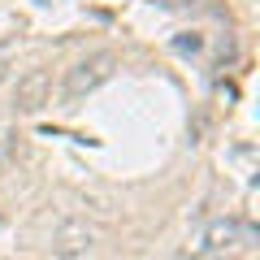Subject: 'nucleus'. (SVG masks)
<instances>
[{"label": "nucleus", "instance_id": "5", "mask_svg": "<svg viewBox=\"0 0 260 260\" xmlns=\"http://www.w3.org/2000/svg\"><path fill=\"white\" fill-rule=\"evenodd\" d=\"M174 48H178V52H200V48H204V39L195 35V30H186V35L174 39Z\"/></svg>", "mask_w": 260, "mask_h": 260}, {"label": "nucleus", "instance_id": "2", "mask_svg": "<svg viewBox=\"0 0 260 260\" xmlns=\"http://www.w3.org/2000/svg\"><path fill=\"white\" fill-rule=\"evenodd\" d=\"M48 91H52V74L48 70H26L18 78V91H13V109L18 113H39L48 104Z\"/></svg>", "mask_w": 260, "mask_h": 260}, {"label": "nucleus", "instance_id": "7", "mask_svg": "<svg viewBox=\"0 0 260 260\" xmlns=\"http://www.w3.org/2000/svg\"><path fill=\"white\" fill-rule=\"evenodd\" d=\"M195 260H234V256H195Z\"/></svg>", "mask_w": 260, "mask_h": 260}, {"label": "nucleus", "instance_id": "3", "mask_svg": "<svg viewBox=\"0 0 260 260\" xmlns=\"http://www.w3.org/2000/svg\"><path fill=\"white\" fill-rule=\"evenodd\" d=\"M234 243L251 247V243H256V225H251V221H239V217H225V221H213V225L204 230V247H208V251H225V247H234Z\"/></svg>", "mask_w": 260, "mask_h": 260}, {"label": "nucleus", "instance_id": "4", "mask_svg": "<svg viewBox=\"0 0 260 260\" xmlns=\"http://www.w3.org/2000/svg\"><path fill=\"white\" fill-rule=\"evenodd\" d=\"M95 243V230L91 225H83V221H70V225H61V230L52 234V256H61V260H74V256H83L87 247Z\"/></svg>", "mask_w": 260, "mask_h": 260}, {"label": "nucleus", "instance_id": "1", "mask_svg": "<svg viewBox=\"0 0 260 260\" xmlns=\"http://www.w3.org/2000/svg\"><path fill=\"white\" fill-rule=\"evenodd\" d=\"M113 70H117V52H113V48H95V52H87L83 61H74L70 70H65V100H70V104L87 100L100 83L113 78Z\"/></svg>", "mask_w": 260, "mask_h": 260}, {"label": "nucleus", "instance_id": "6", "mask_svg": "<svg viewBox=\"0 0 260 260\" xmlns=\"http://www.w3.org/2000/svg\"><path fill=\"white\" fill-rule=\"evenodd\" d=\"M191 0H160V9H186Z\"/></svg>", "mask_w": 260, "mask_h": 260}, {"label": "nucleus", "instance_id": "8", "mask_svg": "<svg viewBox=\"0 0 260 260\" xmlns=\"http://www.w3.org/2000/svg\"><path fill=\"white\" fill-rule=\"evenodd\" d=\"M5 70H9V65H5V56H0V78H5Z\"/></svg>", "mask_w": 260, "mask_h": 260}]
</instances>
